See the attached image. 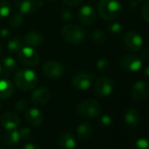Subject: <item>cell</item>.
Masks as SVG:
<instances>
[{
    "mask_svg": "<svg viewBox=\"0 0 149 149\" xmlns=\"http://www.w3.org/2000/svg\"><path fill=\"white\" fill-rule=\"evenodd\" d=\"M42 71L47 78L52 80H57L63 77L65 73V68L60 61L52 60L44 63L42 67Z\"/></svg>",
    "mask_w": 149,
    "mask_h": 149,
    "instance_id": "6",
    "label": "cell"
},
{
    "mask_svg": "<svg viewBox=\"0 0 149 149\" xmlns=\"http://www.w3.org/2000/svg\"><path fill=\"white\" fill-rule=\"evenodd\" d=\"M143 65L142 58L136 54H126L120 58L119 66L127 72H138Z\"/></svg>",
    "mask_w": 149,
    "mask_h": 149,
    "instance_id": "8",
    "label": "cell"
},
{
    "mask_svg": "<svg viewBox=\"0 0 149 149\" xmlns=\"http://www.w3.org/2000/svg\"><path fill=\"white\" fill-rule=\"evenodd\" d=\"M136 1H138V2H142V1H144V0H136Z\"/></svg>",
    "mask_w": 149,
    "mask_h": 149,
    "instance_id": "45",
    "label": "cell"
},
{
    "mask_svg": "<svg viewBox=\"0 0 149 149\" xmlns=\"http://www.w3.org/2000/svg\"><path fill=\"white\" fill-rule=\"evenodd\" d=\"M124 119L125 124L128 126L135 127L139 124L140 121V114L139 111L135 108H129L124 116Z\"/></svg>",
    "mask_w": 149,
    "mask_h": 149,
    "instance_id": "20",
    "label": "cell"
},
{
    "mask_svg": "<svg viewBox=\"0 0 149 149\" xmlns=\"http://www.w3.org/2000/svg\"><path fill=\"white\" fill-rule=\"evenodd\" d=\"M76 145V139L70 132H63L58 138V146L61 149H74Z\"/></svg>",
    "mask_w": 149,
    "mask_h": 149,
    "instance_id": "19",
    "label": "cell"
},
{
    "mask_svg": "<svg viewBox=\"0 0 149 149\" xmlns=\"http://www.w3.org/2000/svg\"><path fill=\"white\" fill-rule=\"evenodd\" d=\"M107 35L106 33L102 31V30H94L92 33H91V40L95 43V44H97V45H103L104 44L106 41H107Z\"/></svg>",
    "mask_w": 149,
    "mask_h": 149,
    "instance_id": "26",
    "label": "cell"
},
{
    "mask_svg": "<svg viewBox=\"0 0 149 149\" xmlns=\"http://www.w3.org/2000/svg\"><path fill=\"white\" fill-rule=\"evenodd\" d=\"M144 74H145V76H146V77H148V78H149V65L145 68Z\"/></svg>",
    "mask_w": 149,
    "mask_h": 149,
    "instance_id": "41",
    "label": "cell"
},
{
    "mask_svg": "<svg viewBox=\"0 0 149 149\" xmlns=\"http://www.w3.org/2000/svg\"><path fill=\"white\" fill-rule=\"evenodd\" d=\"M14 93V85L10 80H0V99H8Z\"/></svg>",
    "mask_w": 149,
    "mask_h": 149,
    "instance_id": "21",
    "label": "cell"
},
{
    "mask_svg": "<svg viewBox=\"0 0 149 149\" xmlns=\"http://www.w3.org/2000/svg\"><path fill=\"white\" fill-rule=\"evenodd\" d=\"M24 14L19 12L15 13L9 17V25L11 26V27L17 29L22 26V25L24 24Z\"/></svg>",
    "mask_w": 149,
    "mask_h": 149,
    "instance_id": "24",
    "label": "cell"
},
{
    "mask_svg": "<svg viewBox=\"0 0 149 149\" xmlns=\"http://www.w3.org/2000/svg\"><path fill=\"white\" fill-rule=\"evenodd\" d=\"M149 96V85L144 80L135 82L131 89V97L136 102H142Z\"/></svg>",
    "mask_w": 149,
    "mask_h": 149,
    "instance_id": "12",
    "label": "cell"
},
{
    "mask_svg": "<svg viewBox=\"0 0 149 149\" xmlns=\"http://www.w3.org/2000/svg\"><path fill=\"white\" fill-rule=\"evenodd\" d=\"M96 68L97 69L102 73V74H106L110 71L111 68V65L108 60L104 59V58H101L99 60L97 61L96 62Z\"/></svg>",
    "mask_w": 149,
    "mask_h": 149,
    "instance_id": "28",
    "label": "cell"
},
{
    "mask_svg": "<svg viewBox=\"0 0 149 149\" xmlns=\"http://www.w3.org/2000/svg\"><path fill=\"white\" fill-rule=\"evenodd\" d=\"M138 4H139V2L136 1V0H133V1H132V2L130 3V5H129L130 10H131V11H133V10L138 6Z\"/></svg>",
    "mask_w": 149,
    "mask_h": 149,
    "instance_id": "39",
    "label": "cell"
},
{
    "mask_svg": "<svg viewBox=\"0 0 149 149\" xmlns=\"http://www.w3.org/2000/svg\"><path fill=\"white\" fill-rule=\"evenodd\" d=\"M26 120L31 126H40L44 121V114L38 108H31L26 113Z\"/></svg>",
    "mask_w": 149,
    "mask_h": 149,
    "instance_id": "16",
    "label": "cell"
},
{
    "mask_svg": "<svg viewBox=\"0 0 149 149\" xmlns=\"http://www.w3.org/2000/svg\"><path fill=\"white\" fill-rule=\"evenodd\" d=\"M2 109V103H1V101H0V110Z\"/></svg>",
    "mask_w": 149,
    "mask_h": 149,
    "instance_id": "44",
    "label": "cell"
},
{
    "mask_svg": "<svg viewBox=\"0 0 149 149\" xmlns=\"http://www.w3.org/2000/svg\"><path fill=\"white\" fill-rule=\"evenodd\" d=\"M99 122H100L101 125H103V126H104V127H107V126H110V125H112L113 119H112V118H111L110 115L105 114V115H103V116L100 117Z\"/></svg>",
    "mask_w": 149,
    "mask_h": 149,
    "instance_id": "34",
    "label": "cell"
},
{
    "mask_svg": "<svg viewBox=\"0 0 149 149\" xmlns=\"http://www.w3.org/2000/svg\"><path fill=\"white\" fill-rule=\"evenodd\" d=\"M15 6L22 14H32L41 9L43 0H15Z\"/></svg>",
    "mask_w": 149,
    "mask_h": 149,
    "instance_id": "11",
    "label": "cell"
},
{
    "mask_svg": "<svg viewBox=\"0 0 149 149\" xmlns=\"http://www.w3.org/2000/svg\"><path fill=\"white\" fill-rule=\"evenodd\" d=\"M22 149H40V146L37 144L34 143H27L26 145H24V146L22 147Z\"/></svg>",
    "mask_w": 149,
    "mask_h": 149,
    "instance_id": "38",
    "label": "cell"
},
{
    "mask_svg": "<svg viewBox=\"0 0 149 149\" xmlns=\"http://www.w3.org/2000/svg\"><path fill=\"white\" fill-rule=\"evenodd\" d=\"M135 149H149V141L145 139H139L135 143Z\"/></svg>",
    "mask_w": 149,
    "mask_h": 149,
    "instance_id": "35",
    "label": "cell"
},
{
    "mask_svg": "<svg viewBox=\"0 0 149 149\" xmlns=\"http://www.w3.org/2000/svg\"><path fill=\"white\" fill-rule=\"evenodd\" d=\"M19 61L26 67H35L40 62V55L38 52L31 47H23L18 53Z\"/></svg>",
    "mask_w": 149,
    "mask_h": 149,
    "instance_id": "7",
    "label": "cell"
},
{
    "mask_svg": "<svg viewBox=\"0 0 149 149\" xmlns=\"http://www.w3.org/2000/svg\"><path fill=\"white\" fill-rule=\"evenodd\" d=\"M0 65H1L2 68V74H5V76H10V74L16 71L18 68L17 61L11 56L3 57Z\"/></svg>",
    "mask_w": 149,
    "mask_h": 149,
    "instance_id": "18",
    "label": "cell"
},
{
    "mask_svg": "<svg viewBox=\"0 0 149 149\" xmlns=\"http://www.w3.org/2000/svg\"><path fill=\"white\" fill-rule=\"evenodd\" d=\"M141 17L146 23L149 24V0H147V1L142 6Z\"/></svg>",
    "mask_w": 149,
    "mask_h": 149,
    "instance_id": "33",
    "label": "cell"
},
{
    "mask_svg": "<svg viewBox=\"0 0 149 149\" xmlns=\"http://www.w3.org/2000/svg\"><path fill=\"white\" fill-rule=\"evenodd\" d=\"M12 6L6 0L0 1V19H6L11 15Z\"/></svg>",
    "mask_w": 149,
    "mask_h": 149,
    "instance_id": "27",
    "label": "cell"
},
{
    "mask_svg": "<svg viewBox=\"0 0 149 149\" xmlns=\"http://www.w3.org/2000/svg\"><path fill=\"white\" fill-rule=\"evenodd\" d=\"M100 104L95 99H86L83 101L77 107V112L80 116L87 118H94L101 114Z\"/></svg>",
    "mask_w": 149,
    "mask_h": 149,
    "instance_id": "5",
    "label": "cell"
},
{
    "mask_svg": "<svg viewBox=\"0 0 149 149\" xmlns=\"http://www.w3.org/2000/svg\"><path fill=\"white\" fill-rule=\"evenodd\" d=\"M99 17L106 21L118 19L122 13V6L118 0H100L97 5Z\"/></svg>",
    "mask_w": 149,
    "mask_h": 149,
    "instance_id": "2",
    "label": "cell"
},
{
    "mask_svg": "<svg viewBox=\"0 0 149 149\" xmlns=\"http://www.w3.org/2000/svg\"><path fill=\"white\" fill-rule=\"evenodd\" d=\"M62 39L71 45H81L86 39L87 33L80 26L76 24L65 25L61 32Z\"/></svg>",
    "mask_w": 149,
    "mask_h": 149,
    "instance_id": "3",
    "label": "cell"
},
{
    "mask_svg": "<svg viewBox=\"0 0 149 149\" xmlns=\"http://www.w3.org/2000/svg\"><path fill=\"white\" fill-rule=\"evenodd\" d=\"M123 44L128 51L136 53L143 46V38L137 32L129 31L123 37Z\"/></svg>",
    "mask_w": 149,
    "mask_h": 149,
    "instance_id": "9",
    "label": "cell"
},
{
    "mask_svg": "<svg viewBox=\"0 0 149 149\" xmlns=\"http://www.w3.org/2000/svg\"><path fill=\"white\" fill-rule=\"evenodd\" d=\"M62 2L67 6L74 7V6H77L78 5H80L83 2V0H62Z\"/></svg>",
    "mask_w": 149,
    "mask_h": 149,
    "instance_id": "37",
    "label": "cell"
},
{
    "mask_svg": "<svg viewBox=\"0 0 149 149\" xmlns=\"http://www.w3.org/2000/svg\"><path fill=\"white\" fill-rule=\"evenodd\" d=\"M29 102L26 98H20L16 101L14 104V109L17 112H24L28 108Z\"/></svg>",
    "mask_w": 149,
    "mask_h": 149,
    "instance_id": "31",
    "label": "cell"
},
{
    "mask_svg": "<svg viewBox=\"0 0 149 149\" xmlns=\"http://www.w3.org/2000/svg\"><path fill=\"white\" fill-rule=\"evenodd\" d=\"M1 50H2V47H1V45H0V53H1Z\"/></svg>",
    "mask_w": 149,
    "mask_h": 149,
    "instance_id": "46",
    "label": "cell"
},
{
    "mask_svg": "<svg viewBox=\"0 0 149 149\" xmlns=\"http://www.w3.org/2000/svg\"><path fill=\"white\" fill-rule=\"evenodd\" d=\"M77 134L80 141H87L93 134V126L89 122H83L77 126Z\"/></svg>",
    "mask_w": 149,
    "mask_h": 149,
    "instance_id": "17",
    "label": "cell"
},
{
    "mask_svg": "<svg viewBox=\"0 0 149 149\" xmlns=\"http://www.w3.org/2000/svg\"><path fill=\"white\" fill-rule=\"evenodd\" d=\"M58 16L62 21L65 22H68L73 19V13L68 8H60L58 11Z\"/></svg>",
    "mask_w": 149,
    "mask_h": 149,
    "instance_id": "29",
    "label": "cell"
},
{
    "mask_svg": "<svg viewBox=\"0 0 149 149\" xmlns=\"http://www.w3.org/2000/svg\"><path fill=\"white\" fill-rule=\"evenodd\" d=\"M18 131H19V133L20 139H24V140L29 139L33 136V132L29 127H22Z\"/></svg>",
    "mask_w": 149,
    "mask_h": 149,
    "instance_id": "32",
    "label": "cell"
},
{
    "mask_svg": "<svg viewBox=\"0 0 149 149\" xmlns=\"http://www.w3.org/2000/svg\"><path fill=\"white\" fill-rule=\"evenodd\" d=\"M51 98V93L46 87L36 88L31 94V102L35 106H43L48 103Z\"/></svg>",
    "mask_w": 149,
    "mask_h": 149,
    "instance_id": "14",
    "label": "cell"
},
{
    "mask_svg": "<svg viewBox=\"0 0 149 149\" xmlns=\"http://www.w3.org/2000/svg\"><path fill=\"white\" fill-rule=\"evenodd\" d=\"M13 80L16 87L22 91L33 90L39 82L37 74L29 68H24L17 71L14 74Z\"/></svg>",
    "mask_w": 149,
    "mask_h": 149,
    "instance_id": "1",
    "label": "cell"
},
{
    "mask_svg": "<svg viewBox=\"0 0 149 149\" xmlns=\"http://www.w3.org/2000/svg\"><path fill=\"white\" fill-rule=\"evenodd\" d=\"M0 149H2V148H1V147H0Z\"/></svg>",
    "mask_w": 149,
    "mask_h": 149,
    "instance_id": "47",
    "label": "cell"
},
{
    "mask_svg": "<svg viewBox=\"0 0 149 149\" xmlns=\"http://www.w3.org/2000/svg\"><path fill=\"white\" fill-rule=\"evenodd\" d=\"M141 56H142L143 59H148V58H149V48L144 49V51L142 52Z\"/></svg>",
    "mask_w": 149,
    "mask_h": 149,
    "instance_id": "40",
    "label": "cell"
},
{
    "mask_svg": "<svg viewBox=\"0 0 149 149\" xmlns=\"http://www.w3.org/2000/svg\"><path fill=\"white\" fill-rule=\"evenodd\" d=\"M46 1H48V2H55L56 0H46Z\"/></svg>",
    "mask_w": 149,
    "mask_h": 149,
    "instance_id": "43",
    "label": "cell"
},
{
    "mask_svg": "<svg viewBox=\"0 0 149 149\" xmlns=\"http://www.w3.org/2000/svg\"><path fill=\"white\" fill-rule=\"evenodd\" d=\"M114 89V83L110 77L103 76L99 77L94 86V91L97 96L104 97L110 96Z\"/></svg>",
    "mask_w": 149,
    "mask_h": 149,
    "instance_id": "10",
    "label": "cell"
},
{
    "mask_svg": "<svg viewBox=\"0 0 149 149\" xmlns=\"http://www.w3.org/2000/svg\"><path fill=\"white\" fill-rule=\"evenodd\" d=\"M108 31L114 35H118L123 33L124 31V26H122V24L118 23V22H111L108 26H107Z\"/></svg>",
    "mask_w": 149,
    "mask_h": 149,
    "instance_id": "30",
    "label": "cell"
},
{
    "mask_svg": "<svg viewBox=\"0 0 149 149\" xmlns=\"http://www.w3.org/2000/svg\"><path fill=\"white\" fill-rule=\"evenodd\" d=\"M25 43L31 47H37L41 45L43 41V36L42 34L38 31H30L26 36H25Z\"/></svg>",
    "mask_w": 149,
    "mask_h": 149,
    "instance_id": "22",
    "label": "cell"
},
{
    "mask_svg": "<svg viewBox=\"0 0 149 149\" xmlns=\"http://www.w3.org/2000/svg\"><path fill=\"white\" fill-rule=\"evenodd\" d=\"M12 35V32L10 31V29L4 27L0 30V38L3 39V40H7L11 37Z\"/></svg>",
    "mask_w": 149,
    "mask_h": 149,
    "instance_id": "36",
    "label": "cell"
},
{
    "mask_svg": "<svg viewBox=\"0 0 149 149\" xmlns=\"http://www.w3.org/2000/svg\"><path fill=\"white\" fill-rule=\"evenodd\" d=\"M2 74V68H1V65H0V76Z\"/></svg>",
    "mask_w": 149,
    "mask_h": 149,
    "instance_id": "42",
    "label": "cell"
},
{
    "mask_svg": "<svg viewBox=\"0 0 149 149\" xmlns=\"http://www.w3.org/2000/svg\"><path fill=\"white\" fill-rule=\"evenodd\" d=\"M20 140L19 131L16 129L13 130H7V132L3 136V141L7 146H15Z\"/></svg>",
    "mask_w": 149,
    "mask_h": 149,
    "instance_id": "23",
    "label": "cell"
},
{
    "mask_svg": "<svg viewBox=\"0 0 149 149\" xmlns=\"http://www.w3.org/2000/svg\"><path fill=\"white\" fill-rule=\"evenodd\" d=\"M22 47H23V42L18 37L10 39L7 43V49L11 53L18 54L22 49Z\"/></svg>",
    "mask_w": 149,
    "mask_h": 149,
    "instance_id": "25",
    "label": "cell"
},
{
    "mask_svg": "<svg viewBox=\"0 0 149 149\" xmlns=\"http://www.w3.org/2000/svg\"><path fill=\"white\" fill-rule=\"evenodd\" d=\"M1 125L6 130H13L16 129L20 124V118L17 113L13 111H6L3 113L0 118Z\"/></svg>",
    "mask_w": 149,
    "mask_h": 149,
    "instance_id": "15",
    "label": "cell"
},
{
    "mask_svg": "<svg viewBox=\"0 0 149 149\" xmlns=\"http://www.w3.org/2000/svg\"><path fill=\"white\" fill-rule=\"evenodd\" d=\"M77 17L79 21L83 25L86 26H90L96 22L97 13L93 6L90 5H84L79 9Z\"/></svg>",
    "mask_w": 149,
    "mask_h": 149,
    "instance_id": "13",
    "label": "cell"
},
{
    "mask_svg": "<svg viewBox=\"0 0 149 149\" xmlns=\"http://www.w3.org/2000/svg\"><path fill=\"white\" fill-rule=\"evenodd\" d=\"M96 74L89 70H80L72 78V86L78 91H87L91 88Z\"/></svg>",
    "mask_w": 149,
    "mask_h": 149,
    "instance_id": "4",
    "label": "cell"
}]
</instances>
